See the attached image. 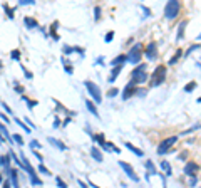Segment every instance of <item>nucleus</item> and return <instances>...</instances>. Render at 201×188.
I'll use <instances>...</instances> for the list:
<instances>
[{
	"label": "nucleus",
	"mask_w": 201,
	"mask_h": 188,
	"mask_svg": "<svg viewBox=\"0 0 201 188\" xmlns=\"http://www.w3.org/2000/svg\"><path fill=\"white\" fill-rule=\"evenodd\" d=\"M2 7H4V10H5V13H7V17L9 19L15 17V15H13V13H15V7H10L9 4H2Z\"/></svg>",
	"instance_id": "obj_22"
},
{
	"label": "nucleus",
	"mask_w": 201,
	"mask_h": 188,
	"mask_svg": "<svg viewBox=\"0 0 201 188\" xmlns=\"http://www.w3.org/2000/svg\"><path fill=\"white\" fill-rule=\"evenodd\" d=\"M139 94V87H137L136 84H133V82L129 81L128 86L124 87V91H122V99H129V98H133V96H137Z\"/></svg>",
	"instance_id": "obj_7"
},
{
	"label": "nucleus",
	"mask_w": 201,
	"mask_h": 188,
	"mask_svg": "<svg viewBox=\"0 0 201 188\" xmlns=\"http://www.w3.org/2000/svg\"><path fill=\"white\" fill-rule=\"evenodd\" d=\"M0 103H2V101H0Z\"/></svg>",
	"instance_id": "obj_58"
},
{
	"label": "nucleus",
	"mask_w": 201,
	"mask_h": 188,
	"mask_svg": "<svg viewBox=\"0 0 201 188\" xmlns=\"http://www.w3.org/2000/svg\"><path fill=\"white\" fill-rule=\"evenodd\" d=\"M12 138H13V143H17V145H24V140H22V136L19 134V133H15V134H12Z\"/></svg>",
	"instance_id": "obj_35"
},
{
	"label": "nucleus",
	"mask_w": 201,
	"mask_h": 188,
	"mask_svg": "<svg viewBox=\"0 0 201 188\" xmlns=\"http://www.w3.org/2000/svg\"><path fill=\"white\" fill-rule=\"evenodd\" d=\"M32 4H35L34 0H20L19 2V5H32Z\"/></svg>",
	"instance_id": "obj_43"
},
{
	"label": "nucleus",
	"mask_w": 201,
	"mask_h": 188,
	"mask_svg": "<svg viewBox=\"0 0 201 188\" xmlns=\"http://www.w3.org/2000/svg\"><path fill=\"white\" fill-rule=\"evenodd\" d=\"M99 19H101V7L96 5V7H94V20L99 22Z\"/></svg>",
	"instance_id": "obj_37"
},
{
	"label": "nucleus",
	"mask_w": 201,
	"mask_h": 188,
	"mask_svg": "<svg viewBox=\"0 0 201 188\" xmlns=\"http://www.w3.org/2000/svg\"><path fill=\"white\" fill-rule=\"evenodd\" d=\"M124 62H128V54H121V56L114 57V59L111 60L112 67H116V66H122Z\"/></svg>",
	"instance_id": "obj_14"
},
{
	"label": "nucleus",
	"mask_w": 201,
	"mask_h": 188,
	"mask_svg": "<svg viewBox=\"0 0 201 188\" xmlns=\"http://www.w3.org/2000/svg\"><path fill=\"white\" fill-rule=\"evenodd\" d=\"M20 69H22V71H24V76H25L27 79H32V77H34V74L30 72V71H27V69L24 67V66H22V64H20Z\"/></svg>",
	"instance_id": "obj_39"
},
{
	"label": "nucleus",
	"mask_w": 201,
	"mask_h": 188,
	"mask_svg": "<svg viewBox=\"0 0 201 188\" xmlns=\"http://www.w3.org/2000/svg\"><path fill=\"white\" fill-rule=\"evenodd\" d=\"M13 121H15V123H17L19 126H20V128L24 129V131H25V133H30V128H29V126H27L25 123H24V121H20V118H13Z\"/></svg>",
	"instance_id": "obj_28"
},
{
	"label": "nucleus",
	"mask_w": 201,
	"mask_h": 188,
	"mask_svg": "<svg viewBox=\"0 0 201 188\" xmlns=\"http://www.w3.org/2000/svg\"><path fill=\"white\" fill-rule=\"evenodd\" d=\"M9 153H10V156H12V161L15 163V165H17V166L20 168V170H24V171H25V165H24V163H22V160L19 158L17 154H15V151H13V150H10Z\"/></svg>",
	"instance_id": "obj_17"
},
{
	"label": "nucleus",
	"mask_w": 201,
	"mask_h": 188,
	"mask_svg": "<svg viewBox=\"0 0 201 188\" xmlns=\"http://www.w3.org/2000/svg\"><path fill=\"white\" fill-rule=\"evenodd\" d=\"M42 175H47V176H50V171H49V168H45L44 166V163H39V168H37Z\"/></svg>",
	"instance_id": "obj_32"
},
{
	"label": "nucleus",
	"mask_w": 201,
	"mask_h": 188,
	"mask_svg": "<svg viewBox=\"0 0 201 188\" xmlns=\"http://www.w3.org/2000/svg\"><path fill=\"white\" fill-rule=\"evenodd\" d=\"M121 69H122V66H116L114 69L111 71V76H109V79H107V82H114L116 79H117V76H119V72H121Z\"/></svg>",
	"instance_id": "obj_19"
},
{
	"label": "nucleus",
	"mask_w": 201,
	"mask_h": 188,
	"mask_svg": "<svg viewBox=\"0 0 201 188\" xmlns=\"http://www.w3.org/2000/svg\"><path fill=\"white\" fill-rule=\"evenodd\" d=\"M142 54H144V46H142L141 42L134 44V46L129 49V52H128V62H129V64H136L137 66L139 62H141Z\"/></svg>",
	"instance_id": "obj_1"
},
{
	"label": "nucleus",
	"mask_w": 201,
	"mask_h": 188,
	"mask_svg": "<svg viewBox=\"0 0 201 188\" xmlns=\"http://www.w3.org/2000/svg\"><path fill=\"white\" fill-rule=\"evenodd\" d=\"M20 98H22V101L27 103V107H29V109H34V107L37 106V101H35V99H29L27 96H20Z\"/></svg>",
	"instance_id": "obj_26"
},
{
	"label": "nucleus",
	"mask_w": 201,
	"mask_h": 188,
	"mask_svg": "<svg viewBox=\"0 0 201 188\" xmlns=\"http://www.w3.org/2000/svg\"><path fill=\"white\" fill-rule=\"evenodd\" d=\"M198 47H200V46H198V44H194V46H191V47H189V49H188V51H186V54H191V52L194 51V49H198Z\"/></svg>",
	"instance_id": "obj_48"
},
{
	"label": "nucleus",
	"mask_w": 201,
	"mask_h": 188,
	"mask_svg": "<svg viewBox=\"0 0 201 188\" xmlns=\"http://www.w3.org/2000/svg\"><path fill=\"white\" fill-rule=\"evenodd\" d=\"M200 39H201V34H200Z\"/></svg>",
	"instance_id": "obj_57"
},
{
	"label": "nucleus",
	"mask_w": 201,
	"mask_h": 188,
	"mask_svg": "<svg viewBox=\"0 0 201 188\" xmlns=\"http://www.w3.org/2000/svg\"><path fill=\"white\" fill-rule=\"evenodd\" d=\"M47 141L50 143L52 146H56L57 150H60V151H65V150H67V146H65V145H64V143H62L60 140H56V138L49 136V138H47Z\"/></svg>",
	"instance_id": "obj_12"
},
{
	"label": "nucleus",
	"mask_w": 201,
	"mask_h": 188,
	"mask_svg": "<svg viewBox=\"0 0 201 188\" xmlns=\"http://www.w3.org/2000/svg\"><path fill=\"white\" fill-rule=\"evenodd\" d=\"M144 56L148 57L149 60H153V59H156V57H158V47H156V42H149L148 46H146Z\"/></svg>",
	"instance_id": "obj_9"
},
{
	"label": "nucleus",
	"mask_w": 201,
	"mask_h": 188,
	"mask_svg": "<svg viewBox=\"0 0 201 188\" xmlns=\"http://www.w3.org/2000/svg\"><path fill=\"white\" fill-rule=\"evenodd\" d=\"M0 121H2V123H7V124H9V123H10V118L5 114V113H0Z\"/></svg>",
	"instance_id": "obj_40"
},
{
	"label": "nucleus",
	"mask_w": 201,
	"mask_h": 188,
	"mask_svg": "<svg viewBox=\"0 0 201 188\" xmlns=\"http://www.w3.org/2000/svg\"><path fill=\"white\" fill-rule=\"evenodd\" d=\"M0 104L4 106V109H5L7 113H9V114H12V109H10V106H9V104H7V103H0Z\"/></svg>",
	"instance_id": "obj_46"
},
{
	"label": "nucleus",
	"mask_w": 201,
	"mask_h": 188,
	"mask_svg": "<svg viewBox=\"0 0 201 188\" xmlns=\"http://www.w3.org/2000/svg\"><path fill=\"white\" fill-rule=\"evenodd\" d=\"M2 67H4V62H2V60H0V69H2Z\"/></svg>",
	"instance_id": "obj_56"
},
{
	"label": "nucleus",
	"mask_w": 201,
	"mask_h": 188,
	"mask_svg": "<svg viewBox=\"0 0 201 188\" xmlns=\"http://www.w3.org/2000/svg\"><path fill=\"white\" fill-rule=\"evenodd\" d=\"M124 146L128 148V150H131V151H133L134 154H137V156H144V151H142V150H139V148H136V146H134L133 143H129V141H126V143H124Z\"/></svg>",
	"instance_id": "obj_18"
},
{
	"label": "nucleus",
	"mask_w": 201,
	"mask_h": 188,
	"mask_svg": "<svg viewBox=\"0 0 201 188\" xmlns=\"http://www.w3.org/2000/svg\"><path fill=\"white\" fill-rule=\"evenodd\" d=\"M119 166L122 168V170H124V173H126V175H128L131 180H133V181H139V176L136 175L134 168L131 166V165H129L128 161H122V160H121V161H119Z\"/></svg>",
	"instance_id": "obj_8"
},
{
	"label": "nucleus",
	"mask_w": 201,
	"mask_h": 188,
	"mask_svg": "<svg viewBox=\"0 0 201 188\" xmlns=\"http://www.w3.org/2000/svg\"><path fill=\"white\" fill-rule=\"evenodd\" d=\"M24 123H27V124H29V128H30V129H32V128H34V129H35V124H34V123H32V121H30V119H29V118H24Z\"/></svg>",
	"instance_id": "obj_45"
},
{
	"label": "nucleus",
	"mask_w": 201,
	"mask_h": 188,
	"mask_svg": "<svg viewBox=\"0 0 201 188\" xmlns=\"http://www.w3.org/2000/svg\"><path fill=\"white\" fill-rule=\"evenodd\" d=\"M4 143H5V138L2 136V133H0V145H4Z\"/></svg>",
	"instance_id": "obj_53"
},
{
	"label": "nucleus",
	"mask_w": 201,
	"mask_h": 188,
	"mask_svg": "<svg viewBox=\"0 0 201 188\" xmlns=\"http://www.w3.org/2000/svg\"><path fill=\"white\" fill-rule=\"evenodd\" d=\"M24 24H25V29L32 30V29H40L39 27V22L32 17H24Z\"/></svg>",
	"instance_id": "obj_10"
},
{
	"label": "nucleus",
	"mask_w": 201,
	"mask_h": 188,
	"mask_svg": "<svg viewBox=\"0 0 201 188\" xmlns=\"http://www.w3.org/2000/svg\"><path fill=\"white\" fill-rule=\"evenodd\" d=\"M198 183V178L196 176H191V180H189V185H196Z\"/></svg>",
	"instance_id": "obj_50"
},
{
	"label": "nucleus",
	"mask_w": 201,
	"mask_h": 188,
	"mask_svg": "<svg viewBox=\"0 0 201 188\" xmlns=\"http://www.w3.org/2000/svg\"><path fill=\"white\" fill-rule=\"evenodd\" d=\"M2 185H4V188H10V180H5Z\"/></svg>",
	"instance_id": "obj_51"
},
{
	"label": "nucleus",
	"mask_w": 201,
	"mask_h": 188,
	"mask_svg": "<svg viewBox=\"0 0 201 188\" xmlns=\"http://www.w3.org/2000/svg\"><path fill=\"white\" fill-rule=\"evenodd\" d=\"M0 166H4V154L0 156Z\"/></svg>",
	"instance_id": "obj_54"
},
{
	"label": "nucleus",
	"mask_w": 201,
	"mask_h": 188,
	"mask_svg": "<svg viewBox=\"0 0 201 188\" xmlns=\"http://www.w3.org/2000/svg\"><path fill=\"white\" fill-rule=\"evenodd\" d=\"M77 183H79V187H81V188H89V183L86 185V181H82V180H77Z\"/></svg>",
	"instance_id": "obj_47"
},
{
	"label": "nucleus",
	"mask_w": 201,
	"mask_h": 188,
	"mask_svg": "<svg viewBox=\"0 0 201 188\" xmlns=\"http://www.w3.org/2000/svg\"><path fill=\"white\" fill-rule=\"evenodd\" d=\"M60 60H62V64H64V67H65V72H67V74H72L74 69H72V66L69 64V60L65 59V57H60Z\"/></svg>",
	"instance_id": "obj_27"
},
{
	"label": "nucleus",
	"mask_w": 201,
	"mask_h": 188,
	"mask_svg": "<svg viewBox=\"0 0 201 188\" xmlns=\"http://www.w3.org/2000/svg\"><path fill=\"white\" fill-rule=\"evenodd\" d=\"M5 180H4V176H2V173H0V183H4Z\"/></svg>",
	"instance_id": "obj_55"
},
{
	"label": "nucleus",
	"mask_w": 201,
	"mask_h": 188,
	"mask_svg": "<svg viewBox=\"0 0 201 188\" xmlns=\"http://www.w3.org/2000/svg\"><path fill=\"white\" fill-rule=\"evenodd\" d=\"M32 153H34V156H35V158L39 160V163H44V156H42V154H40V153H39L37 150H32Z\"/></svg>",
	"instance_id": "obj_41"
},
{
	"label": "nucleus",
	"mask_w": 201,
	"mask_h": 188,
	"mask_svg": "<svg viewBox=\"0 0 201 188\" xmlns=\"http://www.w3.org/2000/svg\"><path fill=\"white\" fill-rule=\"evenodd\" d=\"M59 126H60V119H59V118H56V119H54V128H59Z\"/></svg>",
	"instance_id": "obj_49"
},
{
	"label": "nucleus",
	"mask_w": 201,
	"mask_h": 188,
	"mask_svg": "<svg viewBox=\"0 0 201 188\" xmlns=\"http://www.w3.org/2000/svg\"><path fill=\"white\" fill-rule=\"evenodd\" d=\"M179 10H181V4L176 2V0H171V2H168L166 7H164V17L173 20V19H176V15L179 13Z\"/></svg>",
	"instance_id": "obj_5"
},
{
	"label": "nucleus",
	"mask_w": 201,
	"mask_h": 188,
	"mask_svg": "<svg viewBox=\"0 0 201 188\" xmlns=\"http://www.w3.org/2000/svg\"><path fill=\"white\" fill-rule=\"evenodd\" d=\"M146 170H148V178H149V175H156L158 171H156V166H154V163L151 161V160H148V161L144 163Z\"/></svg>",
	"instance_id": "obj_20"
},
{
	"label": "nucleus",
	"mask_w": 201,
	"mask_h": 188,
	"mask_svg": "<svg viewBox=\"0 0 201 188\" xmlns=\"http://www.w3.org/2000/svg\"><path fill=\"white\" fill-rule=\"evenodd\" d=\"M56 183H57V187H59V188H67V183H65L60 176H56Z\"/></svg>",
	"instance_id": "obj_36"
},
{
	"label": "nucleus",
	"mask_w": 201,
	"mask_h": 188,
	"mask_svg": "<svg viewBox=\"0 0 201 188\" xmlns=\"http://www.w3.org/2000/svg\"><path fill=\"white\" fill-rule=\"evenodd\" d=\"M86 106H87V111H89L90 114H94L96 118H99V111H97V107H96V103H94V101L86 99Z\"/></svg>",
	"instance_id": "obj_15"
},
{
	"label": "nucleus",
	"mask_w": 201,
	"mask_h": 188,
	"mask_svg": "<svg viewBox=\"0 0 201 188\" xmlns=\"http://www.w3.org/2000/svg\"><path fill=\"white\" fill-rule=\"evenodd\" d=\"M188 25V20H183L179 24V27H178V35H176V39H178V40H181V39H183V35H184V27Z\"/></svg>",
	"instance_id": "obj_23"
},
{
	"label": "nucleus",
	"mask_w": 201,
	"mask_h": 188,
	"mask_svg": "<svg viewBox=\"0 0 201 188\" xmlns=\"http://www.w3.org/2000/svg\"><path fill=\"white\" fill-rule=\"evenodd\" d=\"M57 27H59V22H57V20H54V22H52V25H50V37L54 39V40H59V35L56 34Z\"/></svg>",
	"instance_id": "obj_25"
},
{
	"label": "nucleus",
	"mask_w": 201,
	"mask_h": 188,
	"mask_svg": "<svg viewBox=\"0 0 201 188\" xmlns=\"http://www.w3.org/2000/svg\"><path fill=\"white\" fill-rule=\"evenodd\" d=\"M102 150H106V151H114V153H121V150L114 145V143H111V141H106V143H104Z\"/></svg>",
	"instance_id": "obj_21"
},
{
	"label": "nucleus",
	"mask_w": 201,
	"mask_h": 188,
	"mask_svg": "<svg viewBox=\"0 0 201 188\" xmlns=\"http://www.w3.org/2000/svg\"><path fill=\"white\" fill-rule=\"evenodd\" d=\"M29 146H30V150H40V148H42V146H40V143H39L37 140H32L29 143Z\"/></svg>",
	"instance_id": "obj_33"
},
{
	"label": "nucleus",
	"mask_w": 201,
	"mask_h": 188,
	"mask_svg": "<svg viewBox=\"0 0 201 188\" xmlns=\"http://www.w3.org/2000/svg\"><path fill=\"white\" fill-rule=\"evenodd\" d=\"M90 156H92L97 163L104 161V156H102V153H101V150H99L97 146H92V148H90Z\"/></svg>",
	"instance_id": "obj_11"
},
{
	"label": "nucleus",
	"mask_w": 201,
	"mask_h": 188,
	"mask_svg": "<svg viewBox=\"0 0 201 188\" xmlns=\"http://www.w3.org/2000/svg\"><path fill=\"white\" fill-rule=\"evenodd\" d=\"M20 51L19 49H13V51H10V57H12L13 60H20Z\"/></svg>",
	"instance_id": "obj_31"
},
{
	"label": "nucleus",
	"mask_w": 201,
	"mask_h": 188,
	"mask_svg": "<svg viewBox=\"0 0 201 188\" xmlns=\"http://www.w3.org/2000/svg\"><path fill=\"white\" fill-rule=\"evenodd\" d=\"M198 171V165L196 163H186V166H184V173L186 175H189V176H194V173Z\"/></svg>",
	"instance_id": "obj_13"
},
{
	"label": "nucleus",
	"mask_w": 201,
	"mask_h": 188,
	"mask_svg": "<svg viewBox=\"0 0 201 188\" xmlns=\"http://www.w3.org/2000/svg\"><path fill=\"white\" fill-rule=\"evenodd\" d=\"M112 39H114V30H109L106 34V37H104V42H111Z\"/></svg>",
	"instance_id": "obj_38"
},
{
	"label": "nucleus",
	"mask_w": 201,
	"mask_h": 188,
	"mask_svg": "<svg viewBox=\"0 0 201 188\" xmlns=\"http://www.w3.org/2000/svg\"><path fill=\"white\" fill-rule=\"evenodd\" d=\"M161 168H163V171L166 173V175H171V166H169V163L168 161H161Z\"/></svg>",
	"instance_id": "obj_30"
},
{
	"label": "nucleus",
	"mask_w": 201,
	"mask_h": 188,
	"mask_svg": "<svg viewBox=\"0 0 201 188\" xmlns=\"http://www.w3.org/2000/svg\"><path fill=\"white\" fill-rule=\"evenodd\" d=\"M144 69H146V64L136 66V67L133 69V72H131V82H133V84L139 86V84L148 81V72H146Z\"/></svg>",
	"instance_id": "obj_2"
},
{
	"label": "nucleus",
	"mask_w": 201,
	"mask_h": 188,
	"mask_svg": "<svg viewBox=\"0 0 201 188\" xmlns=\"http://www.w3.org/2000/svg\"><path fill=\"white\" fill-rule=\"evenodd\" d=\"M117 94H119V89H116L114 87V89H111L109 93H107V96H109V98H114V96H117Z\"/></svg>",
	"instance_id": "obj_42"
},
{
	"label": "nucleus",
	"mask_w": 201,
	"mask_h": 188,
	"mask_svg": "<svg viewBox=\"0 0 201 188\" xmlns=\"http://www.w3.org/2000/svg\"><path fill=\"white\" fill-rule=\"evenodd\" d=\"M90 138H92V140H94L96 143H97V145H101V148H102V146H104V143H106V138H104V134H102V133H99V134H92Z\"/></svg>",
	"instance_id": "obj_24"
},
{
	"label": "nucleus",
	"mask_w": 201,
	"mask_h": 188,
	"mask_svg": "<svg viewBox=\"0 0 201 188\" xmlns=\"http://www.w3.org/2000/svg\"><path fill=\"white\" fill-rule=\"evenodd\" d=\"M196 82H194V81H193V82H189V84H186V86H184V93H191V91L193 89H196Z\"/></svg>",
	"instance_id": "obj_34"
},
{
	"label": "nucleus",
	"mask_w": 201,
	"mask_h": 188,
	"mask_svg": "<svg viewBox=\"0 0 201 188\" xmlns=\"http://www.w3.org/2000/svg\"><path fill=\"white\" fill-rule=\"evenodd\" d=\"M166 79V66H158V67L154 69L153 76H151V86L156 87V86H161Z\"/></svg>",
	"instance_id": "obj_4"
},
{
	"label": "nucleus",
	"mask_w": 201,
	"mask_h": 188,
	"mask_svg": "<svg viewBox=\"0 0 201 188\" xmlns=\"http://www.w3.org/2000/svg\"><path fill=\"white\" fill-rule=\"evenodd\" d=\"M181 56H183V51H181V49H178V51H176V54H174V57H173V59L169 60V66L176 64V62H178V59H179Z\"/></svg>",
	"instance_id": "obj_29"
},
{
	"label": "nucleus",
	"mask_w": 201,
	"mask_h": 188,
	"mask_svg": "<svg viewBox=\"0 0 201 188\" xmlns=\"http://www.w3.org/2000/svg\"><path fill=\"white\" fill-rule=\"evenodd\" d=\"M84 86H86L87 93H89V96L92 98V101H94L96 104H101V103H102V94H101V87H99L96 82H92V81H84Z\"/></svg>",
	"instance_id": "obj_3"
},
{
	"label": "nucleus",
	"mask_w": 201,
	"mask_h": 188,
	"mask_svg": "<svg viewBox=\"0 0 201 188\" xmlns=\"http://www.w3.org/2000/svg\"><path fill=\"white\" fill-rule=\"evenodd\" d=\"M176 141H178V136H169V138H166V140H163L161 143H159V146H158V154L168 153V151H169V148L174 145Z\"/></svg>",
	"instance_id": "obj_6"
},
{
	"label": "nucleus",
	"mask_w": 201,
	"mask_h": 188,
	"mask_svg": "<svg viewBox=\"0 0 201 188\" xmlns=\"http://www.w3.org/2000/svg\"><path fill=\"white\" fill-rule=\"evenodd\" d=\"M9 178H10V183L13 185V188H20V187H19V171L15 170V168H12Z\"/></svg>",
	"instance_id": "obj_16"
},
{
	"label": "nucleus",
	"mask_w": 201,
	"mask_h": 188,
	"mask_svg": "<svg viewBox=\"0 0 201 188\" xmlns=\"http://www.w3.org/2000/svg\"><path fill=\"white\" fill-rule=\"evenodd\" d=\"M69 123H70V118H65V119H64V123H62V126H67Z\"/></svg>",
	"instance_id": "obj_52"
},
{
	"label": "nucleus",
	"mask_w": 201,
	"mask_h": 188,
	"mask_svg": "<svg viewBox=\"0 0 201 188\" xmlns=\"http://www.w3.org/2000/svg\"><path fill=\"white\" fill-rule=\"evenodd\" d=\"M13 89H15V93H19V94H24V87H22V86L15 84V86H13Z\"/></svg>",
	"instance_id": "obj_44"
}]
</instances>
